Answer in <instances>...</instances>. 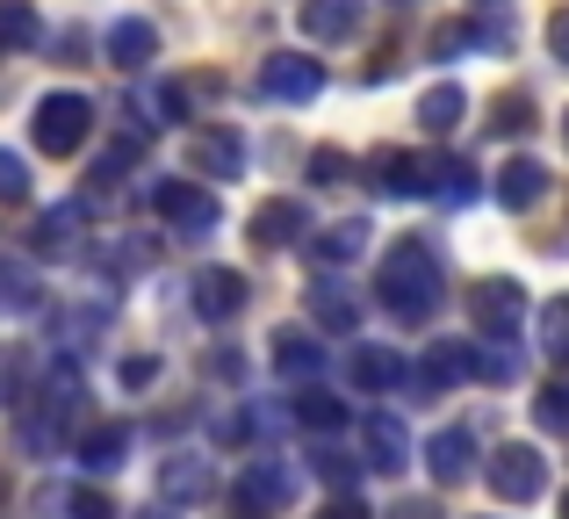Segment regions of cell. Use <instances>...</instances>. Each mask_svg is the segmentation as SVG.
Returning <instances> with one entry per match:
<instances>
[{
  "label": "cell",
  "instance_id": "obj_1",
  "mask_svg": "<svg viewBox=\"0 0 569 519\" xmlns=\"http://www.w3.org/2000/svg\"><path fill=\"white\" fill-rule=\"evenodd\" d=\"M376 289H382V310H397L403 325H426L432 310L447 303V281H440V260H432V246L426 239H397L382 253V275H376Z\"/></svg>",
  "mask_w": 569,
  "mask_h": 519
},
{
  "label": "cell",
  "instance_id": "obj_2",
  "mask_svg": "<svg viewBox=\"0 0 569 519\" xmlns=\"http://www.w3.org/2000/svg\"><path fill=\"white\" fill-rule=\"evenodd\" d=\"M29 138H37L43 159H72L87 138H94V101L87 94H43L37 116H29Z\"/></svg>",
  "mask_w": 569,
  "mask_h": 519
},
{
  "label": "cell",
  "instance_id": "obj_3",
  "mask_svg": "<svg viewBox=\"0 0 569 519\" xmlns=\"http://www.w3.org/2000/svg\"><path fill=\"white\" fill-rule=\"evenodd\" d=\"M490 491L505 498V506H533V498L548 491V455L541 448H527V440H512V448H498L490 455Z\"/></svg>",
  "mask_w": 569,
  "mask_h": 519
},
{
  "label": "cell",
  "instance_id": "obj_4",
  "mask_svg": "<svg viewBox=\"0 0 569 519\" xmlns=\"http://www.w3.org/2000/svg\"><path fill=\"white\" fill-rule=\"evenodd\" d=\"M469 325L483 339H512L519 325H527V289H519V281H498V275L476 281L469 289Z\"/></svg>",
  "mask_w": 569,
  "mask_h": 519
},
{
  "label": "cell",
  "instance_id": "obj_5",
  "mask_svg": "<svg viewBox=\"0 0 569 519\" xmlns=\"http://www.w3.org/2000/svg\"><path fill=\"white\" fill-rule=\"evenodd\" d=\"M260 94L281 101V109H303V101L325 94V66H318V58H303V51H274L260 66Z\"/></svg>",
  "mask_w": 569,
  "mask_h": 519
},
{
  "label": "cell",
  "instance_id": "obj_6",
  "mask_svg": "<svg viewBox=\"0 0 569 519\" xmlns=\"http://www.w3.org/2000/svg\"><path fill=\"white\" fill-rule=\"evenodd\" d=\"M152 210L167 217L173 231H181V239H209V231L223 224V210H217V196H209V188H194V181H167L152 196Z\"/></svg>",
  "mask_w": 569,
  "mask_h": 519
},
{
  "label": "cell",
  "instance_id": "obj_7",
  "mask_svg": "<svg viewBox=\"0 0 569 519\" xmlns=\"http://www.w3.org/2000/svg\"><path fill=\"white\" fill-rule=\"evenodd\" d=\"M188 167L202 173V181H238V173H246V138H238V130H194Z\"/></svg>",
  "mask_w": 569,
  "mask_h": 519
},
{
  "label": "cell",
  "instance_id": "obj_8",
  "mask_svg": "<svg viewBox=\"0 0 569 519\" xmlns=\"http://www.w3.org/2000/svg\"><path fill=\"white\" fill-rule=\"evenodd\" d=\"M188 303H194V318H209V325L238 318V310H246V275H238V267H202Z\"/></svg>",
  "mask_w": 569,
  "mask_h": 519
},
{
  "label": "cell",
  "instance_id": "obj_9",
  "mask_svg": "<svg viewBox=\"0 0 569 519\" xmlns=\"http://www.w3.org/2000/svg\"><path fill=\"white\" fill-rule=\"evenodd\" d=\"M238 498H246L252 512L296 506V469L289 462H246V469H238Z\"/></svg>",
  "mask_w": 569,
  "mask_h": 519
},
{
  "label": "cell",
  "instance_id": "obj_10",
  "mask_svg": "<svg viewBox=\"0 0 569 519\" xmlns=\"http://www.w3.org/2000/svg\"><path fill=\"white\" fill-rule=\"evenodd\" d=\"M361 440H368V469H382V477L411 469V433H403L397 411H368V419H361Z\"/></svg>",
  "mask_w": 569,
  "mask_h": 519
},
{
  "label": "cell",
  "instance_id": "obj_11",
  "mask_svg": "<svg viewBox=\"0 0 569 519\" xmlns=\"http://www.w3.org/2000/svg\"><path fill=\"white\" fill-rule=\"evenodd\" d=\"M476 376V347H469V339H440V347H426V361H418V390H455V382H469Z\"/></svg>",
  "mask_w": 569,
  "mask_h": 519
},
{
  "label": "cell",
  "instance_id": "obj_12",
  "mask_svg": "<svg viewBox=\"0 0 569 519\" xmlns=\"http://www.w3.org/2000/svg\"><path fill=\"white\" fill-rule=\"evenodd\" d=\"M368 231H376L368 217H339V224H325L318 239H310V260H318L325 275H332V267H353L368 253Z\"/></svg>",
  "mask_w": 569,
  "mask_h": 519
},
{
  "label": "cell",
  "instance_id": "obj_13",
  "mask_svg": "<svg viewBox=\"0 0 569 519\" xmlns=\"http://www.w3.org/2000/svg\"><path fill=\"white\" fill-rule=\"evenodd\" d=\"M469 462H476V433H469V426H440V433L426 440L432 483H461V477H469Z\"/></svg>",
  "mask_w": 569,
  "mask_h": 519
},
{
  "label": "cell",
  "instance_id": "obj_14",
  "mask_svg": "<svg viewBox=\"0 0 569 519\" xmlns=\"http://www.w3.org/2000/svg\"><path fill=\"white\" fill-rule=\"evenodd\" d=\"M159 58V29L144 22V14H123V22L109 29V66L116 72H144Z\"/></svg>",
  "mask_w": 569,
  "mask_h": 519
},
{
  "label": "cell",
  "instance_id": "obj_15",
  "mask_svg": "<svg viewBox=\"0 0 569 519\" xmlns=\"http://www.w3.org/2000/svg\"><path fill=\"white\" fill-rule=\"evenodd\" d=\"M411 382V361L397 347H353V390H403Z\"/></svg>",
  "mask_w": 569,
  "mask_h": 519
},
{
  "label": "cell",
  "instance_id": "obj_16",
  "mask_svg": "<svg viewBox=\"0 0 569 519\" xmlns=\"http://www.w3.org/2000/svg\"><path fill=\"white\" fill-rule=\"evenodd\" d=\"M310 318H318L325 332H347V339H353V332H361V296H353L347 281L325 275L318 289H310Z\"/></svg>",
  "mask_w": 569,
  "mask_h": 519
},
{
  "label": "cell",
  "instance_id": "obj_17",
  "mask_svg": "<svg viewBox=\"0 0 569 519\" xmlns=\"http://www.w3.org/2000/svg\"><path fill=\"white\" fill-rule=\"evenodd\" d=\"M361 29V0H303V37L310 43H347Z\"/></svg>",
  "mask_w": 569,
  "mask_h": 519
},
{
  "label": "cell",
  "instance_id": "obj_18",
  "mask_svg": "<svg viewBox=\"0 0 569 519\" xmlns=\"http://www.w3.org/2000/svg\"><path fill=\"white\" fill-rule=\"evenodd\" d=\"M159 491H167L173 506H202V498L217 491V469H209L202 455H173V462L159 469Z\"/></svg>",
  "mask_w": 569,
  "mask_h": 519
},
{
  "label": "cell",
  "instance_id": "obj_19",
  "mask_svg": "<svg viewBox=\"0 0 569 519\" xmlns=\"http://www.w3.org/2000/svg\"><path fill=\"white\" fill-rule=\"evenodd\" d=\"M368 173H376L382 196H426V159H411L403 144H382V152L368 159Z\"/></svg>",
  "mask_w": 569,
  "mask_h": 519
},
{
  "label": "cell",
  "instance_id": "obj_20",
  "mask_svg": "<svg viewBox=\"0 0 569 519\" xmlns=\"http://www.w3.org/2000/svg\"><path fill=\"white\" fill-rule=\"evenodd\" d=\"M303 231H310V210L296 196H274V202L252 210V239L260 246H289V239H303Z\"/></svg>",
  "mask_w": 569,
  "mask_h": 519
},
{
  "label": "cell",
  "instance_id": "obj_21",
  "mask_svg": "<svg viewBox=\"0 0 569 519\" xmlns=\"http://www.w3.org/2000/svg\"><path fill=\"white\" fill-rule=\"evenodd\" d=\"M426 196L440 202V210H461V202H476V167L469 159H426Z\"/></svg>",
  "mask_w": 569,
  "mask_h": 519
},
{
  "label": "cell",
  "instance_id": "obj_22",
  "mask_svg": "<svg viewBox=\"0 0 569 519\" xmlns=\"http://www.w3.org/2000/svg\"><path fill=\"white\" fill-rule=\"evenodd\" d=\"M541 196H548V167H541V159H512V167H498V202L512 217L533 210Z\"/></svg>",
  "mask_w": 569,
  "mask_h": 519
},
{
  "label": "cell",
  "instance_id": "obj_23",
  "mask_svg": "<svg viewBox=\"0 0 569 519\" xmlns=\"http://www.w3.org/2000/svg\"><path fill=\"white\" fill-rule=\"evenodd\" d=\"M72 455H80L94 477H109V469H123V455H130V426H116V419H109V426H87Z\"/></svg>",
  "mask_w": 569,
  "mask_h": 519
},
{
  "label": "cell",
  "instance_id": "obj_24",
  "mask_svg": "<svg viewBox=\"0 0 569 519\" xmlns=\"http://www.w3.org/2000/svg\"><path fill=\"white\" fill-rule=\"evenodd\" d=\"M274 368H281L289 382H310V376L325 368V347H318L310 332H274Z\"/></svg>",
  "mask_w": 569,
  "mask_h": 519
},
{
  "label": "cell",
  "instance_id": "obj_25",
  "mask_svg": "<svg viewBox=\"0 0 569 519\" xmlns=\"http://www.w3.org/2000/svg\"><path fill=\"white\" fill-rule=\"evenodd\" d=\"M87 224V202H51V210L37 217V253H66L72 239H80Z\"/></svg>",
  "mask_w": 569,
  "mask_h": 519
},
{
  "label": "cell",
  "instance_id": "obj_26",
  "mask_svg": "<svg viewBox=\"0 0 569 519\" xmlns=\"http://www.w3.org/2000/svg\"><path fill=\"white\" fill-rule=\"evenodd\" d=\"M461 116H469V94H461V87H426V101H418V123L432 130V138H447V130L461 123Z\"/></svg>",
  "mask_w": 569,
  "mask_h": 519
},
{
  "label": "cell",
  "instance_id": "obj_27",
  "mask_svg": "<svg viewBox=\"0 0 569 519\" xmlns=\"http://www.w3.org/2000/svg\"><path fill=\"white\" fill-rule=\"evenodd\" d=\"M37 303H43V289H37V275H29V260H0V310H8V318H29Z\"/></svg>",
  "mask_w": 569,
  "mask_h": 519
},
{
  "label": "cell",
  "instance_id": "obj_28",
  "mask_svg": "<svg viewBox=\"0 0 569 519\" xmlns=\"http://www.w3.org/2000/svg\"><path fill=\"white\" fill-rule=\"evenodd\" d=\"M0 43H8V51H29V43H43L37 0H0Z\"/></svg>",
  "mask_w": 569,
  "mask_h": 519
},
{
  "label": "cell",
  "instance_id": "obj_29",
  "mask_svg": "<svg viewBox=\"0 0 569 519\" xmlns=\"http://www.w3.org/2000/svg\"><path fill=\"white\" fill-rule=\"evenodd\" d=\"M289 411H296V426H303V433H339V426H347V405H339V397H325V390H303Z\"/></svg>",
  "mask_w": 569,
  "mask_h": 519
},
{
  "label": "cell",
  "instance_id": "obj_30",
  "mask_svg": "<svg viewBox=\"0 0 569 519\" xmlns=\"http://www.w3.org/2000/svg\"><path fill=\"white\" fill-rule=\"evenodd\" d=\"M101 332H109V310H94V303L58 310V347H87V339H101Z\"/></svg>",
  "mask_w": 569,
  "mask_h": 519
},
{
  "label": "cell",
  "instance_id": "obj_31",
  "mask_svg": "<svg viewBox=\"0 0 569 519\" xmlns=\"http://www.w3.org/2000/svg\"><path fill=\"white\" fill-rule=\"evenodd\" d=\"M541 353L548 361H569V296L541 303Z\"/></svg>",
  "mask_w": 569,
  "mask_h": 519
},
{
  "label": "cell",
  "instance_id": "obj_32",
  "mask_svg": "<svg viewBox=\"0 0 569 519\" xmlns=\"http://www.w3.org/2000/svg\"><path fill=\"white\" fill-rule=\"evenodd\" d=\"M490 130H498V138H519V130H533V94H498V109H490Z\"/></svg>",
  "mask_w": 569,
  "mask_h": 519
},
{
  "label": "cell",
  "instance_id": "obj_33",
  "mask_svg": "<svg viewBox=\"0 0 569 519\" xmlns=\"http://www.w3.org/2000/svg\"><path fill=\"white\" fill-rule=\"evenodd\" d=\"M483 37H498V43H505V29H476V22H447V29H432V58H455V51H469V43H483Z\"/></svg>",
  "mask_w": 569,
  "mask_h": 519
},
{
  "label": "cell",
  "instance_id": "obj_34",
  "mask_svg": "<svg viewBox=\"0 0 569 519\" xmlns=\"http://www.w3.org/2000/svg\"><path fill=\"white\" fill-rule=\"evenodd\" d=\"M533 419H541L548 433H569V382H548V390L533 397Z\"/></svg>",
  "mask_w": 569,
  "mask_h": 519
},
{
  "label": "cell",
  "instance_id": "obj_35",
  "mask_svg": "<svg viewBox=\"0 0 569 519\" xmlns=\"http://www.w3.org/2000/svg\"><path fill=\"white\" fill-rule=\"evenodd\" d=\"M347 173H353V159L339 152V144H318V152H310V181H318V188H339Z\"/></svg>",
  "mask_w": 569,
  "mask_h": 519
},
{
  "label": "cell",
  "instance_id": "obj_36",
  "mask_svg": "<svg viewBox=\"0 0 569 519\" xmlns=\"http://www.w3.org/2000/svg\"><path fill=\"white\" fill-rule=\"evenodd\" d=\"M0 202H29V167H22V152H8V144H0Z\"/></svg>",
  "mask_w": 569,
  "mask_h": 519
},
{
  "label": "cell",
  "instance_id": "obj_37",
  "mask_svg": "<svg viewBox=\"0 0 569 519\" xmlns=\"http://www.w3.org/2000/svg\"><path fill=\"white\" fill-rule=\"evenodd\" d=\"M22 390H29V353H0V397L14 405Z\"/></svg>",
  "mask_w": 569,
  "mask_h": 519
},
{
  "label": "cell",
  "instance_id": "obj_38",
  "mask_svg": "<svg viewBox=\"0 0 569 519\" xmlns=\"http://www.w3.org/2000/svg\"><path fill=\"white\" fill-rule=\"evenodd\" d=\"M310 469H318V477L332 483V491H347V483H353V462H347V455H332V448H318V455H310Z\"/></svg>",
  "mask_w": 569,
  "mask_h": 519
},
{
  "label": "cell",
  "instance_id": "obj_39",
  "mask_svg": "<svg viewBox=\"0 0 569 519\" xmlns=\"http://www.w3.org/2000/svg\"><path fill=\"white\" fill-rule=\"evenodd\" d=\"M66 512H72V519H116V506H109L101 491H72V498H66Z\"/></svg>",
  "mask_w": 569,
  "mask_h": 519
},
{
  "label": "cell",
  "instance_id": "obj_40",
  "mask_svg": "<svg viewBox=\"0 0 569 519\" xmlns=\"http://www.w3.org/2000/svg\"><path fill=\"white\" fill-rule=\"evenodd\" d=\"M144 382H159V353H130L123 361V390H144Z\"/></svg>",
  "mask_w": 569,
  "mask_h": 519
},
{
  "label": "cell",
  "instance_id": "obj_41",
  "mask_svg": "<svg viewBox=\"0 0 569 519\" xmlns=\"http://www.w3.org/2000/svg\"><path fill=\"white\" fill-rule=\"evenodd\" d=\"M548 51H556L562 66H569V8H556V14H548Z\"/></svg>",
  "mask_w": 569,
  "mask_h": 519
},
{
  "label": "cell",
  "instance_id": "obj_42",
  "mask_svg": "<svg viewBox=\"0 0 569 519\" xmlns=\"http://www.w3.org/2000/svg\"><path fill=\"white\" fill-rule=\"evenodd\" d=\"M389 519H440L432 498H403V506H389Z\"/></svg>",
  "mask_w": 569,
  "mask_h": 519
},
{
  "label": "cell",
  "instance_id": "obj_43",
  "mask_svg": "<svg viewBox=\"0 0 569 519\" xmlns=\"http://www.w3.org/2000/svg\"><path fill=\"white\" fill-rule=\"evenodd\" d=\"M51 51H58V66H80V51H87V43H80V29H66V37H58Z\"/></svg>",
  "mask_w": 569,
  "mask_h": 519
},
{
  "label": "cell",
  "instance_id": "obj_44",
  "mask_svg": "<svg viewBox=\"0 0 569 519\" xmlns=\"http://www.w3.org/2000/svg\"><path fill=\"white\" fill-rule=\"evenodd\" d=\"M325 519H368V506H361V498H332V512H325Z\"/></svg>",
  "mask_w": 569,
  "mask_h": 519
},
{
  "label": "cell",
  "instance_id": "obj_45",
  "mask_svg": "<svg viewBox=\"0 0 569 519\" xmlns=\"http://www.w3.org/2000/svg\"><path fill=\"white\" fill-rule=\"evenodd\" d=\"M231 519H252V506H246V498H238V506H231Z\"/></svg>",
  "mask_w": 569,
  "mask_h": 519
},
{
  "label": "cell",
  "instance_id": "obj_46",
  "mask_svg": "<svg viewBox=\"0 0 569 519\" xmlns=\"http://www.w3.org/2000/svg\"><path fill=\"white\" fill-rule=\"evenodd\" d=\"M138 519H173V512H167V506H152V512H138Z\"/></svg>",
  "mask_w": 569,
  "mask_h": 519
},
{
  "label": "cell",
  "instance_id": "obj_47",
  "mask_svg": "<svg viewBox=\"0 0 569 519\" xmlns=\"http://www.w3.org/2000/svg\"><path fill=\"white\" fill-rule=\"evenodd\" d=\"M562 144H569V116H562Z\"/></svg>",
  "mask_w": 569,
  "mask_h": 519
},
{
  "label": "cell",
  "instance_id": "obj_48",
  "mask_svg": "<svg viewBox=\"0 0 569 519\" xmlns=\"http://www.w3.org/2000/svg\"><path fill=\"white\" fill-rule=\"evenodd\" d=\"M562 519H569V498H562Z\"/></svg>",
  "mask_w": 569,
  "mask_h": 519
}]
</instances>
